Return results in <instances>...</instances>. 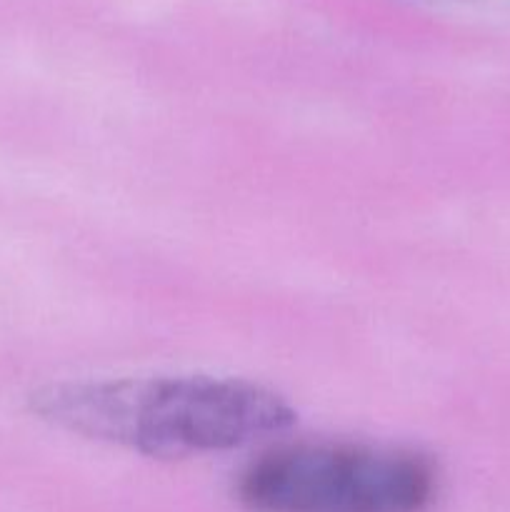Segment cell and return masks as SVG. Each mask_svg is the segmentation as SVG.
I'll return each mask as SVG.
<instances>
[{
    "label": "cell",
    "instance_id": "cell-1",
    "mask_svg": "<svg viewBox=\"0 0 510 512\" xmlns=\"http://www.w3.org/2000/svg\"><path fill=\"white\" fill-rule=\"evenodd\" d=\"M48 423L150 458H188L243 448L295 425L273 390L233 378L70 380L30 398Z\"/></svg>",
    "mask_w": 510,
    "mask_h": 512
},
{
    "label": "cell",
    "instance_id": "cell-2",
    "mask_svg": "<svg viewBox=\"0 0 510 512\" xmlns=\"http://www.w3.org/2000/svg\"><path fill=\"white\" fill-rule=\"evenodd\" d=\"M438 480L423 455L350 443L288 445L248 465L250 512H425Z\"/></svg>",
    "mask_w": 510,
    "mask_h": 512
}]
</instances>
